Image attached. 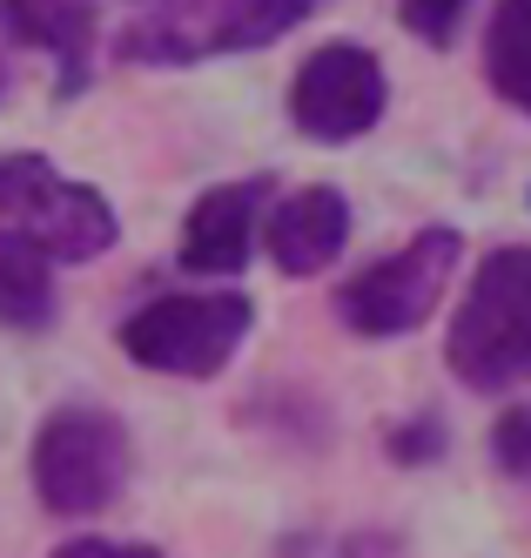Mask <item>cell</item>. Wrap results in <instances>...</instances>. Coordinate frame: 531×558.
Here are the masks:
<instances>
[{
  "instance_id": "15",
  "label": "cell",
  "mask_w": 531,
  "mask_h": 558,
  "mask_svg": "<svg viewBox=\"0 0 531 558\" xmlns=\"http://www.w3.org/2000/svg\"><path fill=\"white\" fill-rule=\"evenodd\" d=\"M444 445H451V437H444V424H437V417H403V424L384 437V451H390L397 464H437V458H444Z\"/></svg>"
},
{
  "instance_id": "10",
  "label": "cell",
  "mask_w": 531,
  "mask_h": 558,
  "mask_svg": "<svg viewBox=\"0 0 531 558\" xmlns=\"http://www.w3.org/2000/svg\"><path fill=\"white\" fill-rule=\"evenodd\" d=\"M8 41L40 48L55 61V101H74L95 82V48H101V8L95 0H0Z\"/></svg>"
},
{
  "instance_id": "19",
  "label": "cell",
  "mask_w": 531,
  "mask_h": 558,
  "mask_svg": "<svg viewBox=\"0 0 531 558\" xmlns=\"http://www.w3.org/2000/svg\"><path fill=\"white\" fill-rule=\"evenodd\" d=\"M142 8H155V0H142Z\"/></svg>"
},
{
  "instance_id": "16",
  "label": "cell",
  "mask_w": 531,
  "mask_h": 558,
  "mask_svg": "<svg viewBox=\"0 0 531 558\" xmlns=\"http://www.w3.org/2000/svg\"><path fill=\"white\" fill-rule=\"evenodd\" d=\"M48 558H161L155 545H121V538H61Z\"/></svg>"
},
{
  "instance_id": "8",
  "label": "cell",
  "mask_w": 531,
  "mask_h": 558,
  "mask_svg": "<svg viewBox=\"0 0 531 558\" xmlns=\"http://www.w3.org/2000/svg\"><path fill=\"white\" fill-rule=\"evenodd\" d=\"M276 203V182L269 175H236L216 182L189 203L182 222V243H176V269L189 276H242L263 243V216Z\"/></svg>"
},
{
  "instance_id": "14",
  "label": "cell",
  "mask_w": 531,
  "mask_h": 558,
  "mask_svg": "<svg viewBox=\"0 0 531 558\" xmlns=\"http://www.w3.org/2000/svg\"><path fill=\"white\" fill-rule=\"evenodd\" d=\"M492 464L505 477H524V485H531V404H511L492 424Z\"/></svg>"
},
{
  "instance_id": "5",
  "label": "cell",
  "mask_w": 531,
  "mask_h": 558,
  "mask_svg": "<svg viewBox=\"0 0 531 558\" xmlns=\"http://www.w3.org/2000/svg\"><path fill=\"white\" fill-rule=\"evenodd\" d=\"M0 229L34 243L48 263H95L121 243V222L95 182L61 175L40 148L0 155Z\"/></svg>"
},
{
  "instance_id": "11",
  "label": "cell",
  "mask_w": 531,
  "mask_h": 558,
  "mask_svg": "<svg viewBox=\"0 0 531 558\" xmlns=\"http://www.w3.org/2000/svg\"><path fill=\"white\" fill-rule=\"evenodd\" d=\"M61 310V290H55V263L40 256L34 243H21V235L0 229V330H48Z\"/></svg>"
},
{
  "instance_id": "4",
  "label": "cell",
  "mask_w": 531,
  "mask_h": 558,
  "mask_svg": "<svg viewBox=\"0 0 531 558\" xmlns=\"http://www.w3.org/2000/svg\"><path fill=\"white\" fill-rule=\"evenodd\" d=\"M256 303L242 290H176V296H148L142 310L121 316V356L148 377H222L229 356L250 343Z\"/></svg>"
},
{
  "instance_id": "7",
  "label": "cell",
  "mask_w": 531,
  "mask_h": 558,
  "mask_svg": "<svg viewBox=\"0 0 531 558\" xmlns=\"http://www.w3.org/2000/svg\"><path fill=\"white\" fill-rule=\"evenodd\" d=\"M390 108V74L363 41H323L297 74H290V122L297 135L343 148L357 135H371Z\"/></svg>"
},
{
  "instance_id": "18",
  "label": "cell",
  "mask_w": 531,
  "mask_h": 558,
  "mask_svg": "<svg viewBox=\"0 0 531 558\" xmlns=\"http://www.w3.org/2000/svg\"><path fill=\"white\" fill-rule=\"evenodd\" d=\"M8 82H14V68H8V21H0V101H8Z\"/></svg>"
},
{
  "instance_id": "1",
  "label": "cell",
  "mask_w": 531,
  "mask_h": 558,
  "mask_svg": "<svg viewBox=\"0 0 531 558\" xmlns=\"http://www.w3.org/2000/svg\"><path fill=\"white\" fill-rule=\"evenodd\" d=\"M444 364L478 397L531 384V243H505L471 269L444 330Z\"/></svg>"
},
{
  "instance_id": "12",
  "label": "cell",
  "mask_w": 531,
  "mask_h": 558,
  "mask_svg": "<svg viewBox=\"0 0 531 558\" xmlns=\"http://www.w3.org/2000/svg\"><path fill=\"white\" fill-rule=\"evenodd\" d=\"M484 82L518 114H531V0H498L484 27Z\"/></svg>"
},
{
  "instance_id": "2",
  "label": "cell",
  "mask_w": 531,
  "mask_h": 558,
  "mask_svg": "<svg viewBox=\"0 0 531 558\" xmlns=\"http://www.w3.org/2000/svg\"><path fill=\"white\" fill-rule=\"evenodd\" d=\"M316 14V0H155L114 34V61L129 68H202L222 54L276 48Z\"/></svg>"
},
{
  "instance_id": "9",
  "label": "cell",
  "mask_w": 531,
  "mask_h": 558,
  "mask_svg": "<svg viewBox=\"0 0 531 558\" xmlns=\"http://www.w3.org/2000/svg\"><path fill=\"white\" fill-rule=\"evenodd\" d=\"M350 243V195L330 182H303L290 195H276L263 216V256L276 276H323Z\"/></svg>"
},
{
  "instance_id": "3",
  "label": "cell",
  "mask_w": 531,
  "mask_h": 558,
  "mask_svg": "<svg viewBox=\"0 0 531 558\" xmlns=\"http://www.w3.org/2000/svg\"><path fill=\"white\" fill-rule=\"evenodd\" d=\"M129 471H135L129 424L101 404H55L27 451V477L48 518H101L129 492Z\"/></svg>"
},
{
  "instance_id": "6",
  "label": "cell",
  "mask_w": 531,
  "mask_h": 558,
  "mask_svg": "<svg viewBox=\"0 0 531 558\" xmlns=\"http://www.w3.org/2000/svg\"><path fill=\"white\" fill-rule=\"evenodd\" d=\"M458 263H464V235L451 222L418 229L403 250L363 263L357 276L337 283V324L350 337H371V343L424 330L437 316V303H444V290H451Z\"/></svg>"
},
{
  "instance_id": "13",
  "label": "cell",
  "mask_w": 531,
  "mask_h": 558,
  "mask_svg": "<svg viewBox=\"0 0 531 558\" xmlns=\"http://www.w3.org/2000/svg\"><path fill=\"white\" fill-rule=\"evenodd\" d=\"M464 8L471 0H397V21L411 27L424 48H451L458 27H464Z\"/></svg>"
},
{
  "instance_id": "17",
  "label": "cell",
  "mask_w": 531,
  "mask_h": 558,
  "mask_svg": "<svg viewBox=\"0 0 531 558\" xmlns=\"http://www.w3.org/2000/svg\"><path fill=\"white\" fill-rule=\"evenodd\" d=\"M337 558H397V545H390V538H377V532H357V538H343V545H337Z\"/></svg>"
}]
</instances>
